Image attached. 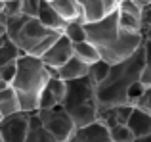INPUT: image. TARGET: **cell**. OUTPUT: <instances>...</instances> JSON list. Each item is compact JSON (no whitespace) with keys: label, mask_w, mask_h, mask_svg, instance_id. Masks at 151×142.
Masks as SVG:
<instances>
[{"label":"cell","mask_w":151,"mask_h":142,"mask_svg":"<svg viewBox=\"0 0 151 142\" xmlns=\"http://www.w3.org/2000/svg\"><path fill=\"white\" fill-rule=\"evenodd\" d=\"M86 41L92 42L100 52V58L107 64H119V62L130 58L142 44L144 35L142 33H128L119 25V12H111L100 21L84 23Z\"/></svg>","instance_id":"obj_1"},{"label":"cell","mask_w":151,"mask_h":142,"mask_svg":"<svg viewBox=\"0 0 151 142\" xmlns=\"http://www.w3.org/2000/svg\"><path fill=\"white\" fill-rule=\"evenodd\" d=\"M144 71V44L130 58L113 64L100 85H96V104L100 109L128 104V88L140 81ZM132 106V104H130Z\"/></svg>","instance_id":"obj_2"},{"label":"cell","mask_w":151,"mask_h":142,"mask_svg":"<svg viewBox=\"0 0 151 142\" xmlns=\"http://www.w3.org/2000/svg\"><path fill=\"white\" fill-rule=\"evenodd\" d=\"M6 35L25 56L40 58L61 33H55V31L44 27L37 17L17 14L6 17Z\"/></svg>","instance_id":"obj_3"},{"label":"cell","mask_w":151,"mask_h":142,"mask_svg":"<svg viewBox=\"0 0 151 142\" xmlns=\"http://www.w3.org/2000/svg\"><path fill=\"white\" fill-rule=\"evenodd\" d=\"M50 77V69L40 58L21 56L17 60V75L12 83V88L17 94L21 112L33 113L38 109V98L44 86L48 85Z\"/></svg>","instance_id":"obj_4"},{"label":"cell","mask_w":151,"mask_h":142,"mask_svg":"<svg viewBox=\"0 0 151 142\" xmlns=\"http://www.w3.org/2000/svg\"><path fill=\"white\" fill-rule=\"evenodd\" d=\"M37 115L40 117L42 125L48 129V133L58 142H69L75 135V123L65 112L63 106H55L52 109H37Z\"/></svg>","instance_id":"obj_5"},{"label":"cell","mask_w":151,"mask_h":142,"mask_svg":"<svg viewBox=\"0 0 151 142\" xmlns=\"http://www.w3.org/2000/svg\"><path fill=\"white\" fill-rule=\"evenodd\" d=\"M86 102H96V85L92 79L86 75L81 79L65 81V98L61 102L63 108L67 109L78 104H86Z\"/></svg>","instance_id":"obj_6"},{"label":"cell","mask_w":151,"mask_h":142,"mask_svg":"<svg viewBox=\"0 0 151 142\" xmlns=\"http://www.w3.org/2000/svg\"><path fill=\"white\" fill-rule=\"evenodd\" d=\"M29 117L31 113L17 112L8 115L0 123V142H25L29 131Z\"/></svg>","instance_id":"obj_7"},{"label":"cell","mask_w":151,"mask_h":142,"mask_svg":"<svg viewBox=\"0 0 151 142\" xmlns=\"http://www.w3.org/2000/svg\"><path fill=\"white\" fill-rule=\"evenodd\" d=\"M71 56H73V42H71L67 37L59 35V37L54 41V44L40 56V60L44 62L46 67L59 69Z\"/></svg>","instance_id":"obj_8"},{"label":"cell","mask_w":151,"mask_h":142,"mask_svg":"<svg viewBox=\"0 0 151 142\" xmlns=\"http://www.w3.org/2000/svg\"><path fill=\"white\" fill-rule=\"evenodd\" d=\"M81 6V14L84 23H94L100 21L111 12L117 10V2L115 0H77Z\"/></svg>","instance_id":"obj_9"},{"label":"cell","mask_w":151,"mask_h":142,"mask_svg":"<svg viewBox=\"0 0 151 142\" xmlns=\"http://www.w3.org/2000/svg\"><path fill=\"white\" fill-rule=\"evenodd\" d=\"M73 142H113L109 135V127L101 123V121H94L92 125H86L75 131Z\"/></svg>","instance_id":"obj_10"},{"label":"cell","mask_w":151,"mask_h":142,"mask_svg":"<svg viewBox=\"0 0 151 142\" xmlns=\"http://www.w3.org/2000/svg\"><path fill=\"white\" fill-rule=\"evenodd\" d=\"M65 112L73 119L75 129H81V127H86V125H92L94 121H98V112L100 109H98L96 102H86V104H78V106H73V108H67Z\"/></svg>","instance_id":"obj_11"},{"label":"cell","mask_w":151,"mask_h":142,"mask_svg":"<svg viewBox=\"0 0 151 142\" xmlns=\"http://www.w3.org/2000/svg\"><path fill=\"white\" fill-rule=\"evenodd\" d=\"M37 19L42 23L44 27L55 31V33H63V27H65V19L59 17V14L52 8L50 2H44L40 0V6H38V14H37Z\"/></svg>","instance_id":"obj_12"},{"label":"cell","mask_w":151,"mask_h":142,"mask_svg":"<svg viewBox=\"0 0 151 142\" xmlns=\"http://www.w3.org/2000/svg\"><path fill=\"white\" fill-rule=\"evenodd\" d=\"M126 127L132 131L134 138L151 135V115L145 113L144 109H140V108H134L132 113H130V117H128V121H126Z\"/></svg>","instance_id":"obj_13"},{"label":"cell","mask_w":151,"mask_h":142,"mask_svg":"<svg viewBox=\"0 0 151 142\" xmlns=\"http://www.w3.org/2000/svg\"><path fill=\"white\" fill-rule=\"evenodd\" d=\"M88 64L81 62L77 56H71L61 67L58 69V77L63 79V81H73V79H81L88 75Z\"/></svg>","instance_id":"obj_14"},{"label":"cell","mask_w":151,"mask_h":142,"mask_svg":"<svg viewBox=\"0 0 151 142\" xmlns=\"http://www.w3.org/2000/svg\"><path fill=\"white\" fill-rule=\"evenodd\" d=\"M25 142H58L54 136L48 133V129L42 125L40 117L37 115V112L31 113L29 117V131H27Z\"/></svg>","instance_id":"obj_15"},{"label":"cell","mask_w":151,"mask_h":142,"mask_svg":"<svg viewBox=\"0 0 151 142\" xmlns=\"http://www.w3.org/2000/svg\"><path fill=\"white\" fill-rule=\"evenodd\" d=\"M52 8L59 14V17L65 21H73V19L82 17L81 14V6L77 0H52Z\"/></svg>","instance_id":"obj_16"},{"label":"cell","mask_w":151,"mask_h":142,"mask_svg":"<svg viewBox=\"0 0 151 142\" xmlns=\"http://www.w3.org/2000/svg\"><path fill=\"white\" fill-rule=\"evenodd\" d=\"M21 112L19 108V100H17V94L15 90L12 88V85L8 88H4L0 92V113L2 117H8V115H14V113Z\"/></svg>","instance_id":"obj_17"},{"label":"cell","mask_w":151,"mask_h":142,"mask_svg":"<svg viewBox=\"0 0 151 142\" xmlns=\"http://www.w3.org/2000/svg\"><path fill=\"white\" fill-rule=\"evenodd\" d=\"M73 56H77L81 62H84V64H88V65H92L94 62L101 60L100 52L96 50V46H94L92 42H88V41H82V42L73 44Z\"/></svg>","instance_id":"obj_18"},{"label":"cell","mask_w":151,"mask_h":142,"mask_svg":"<svg viewBox=\"0 0 151 142\" xmlns=\"http://www.w3.org/2000/svg\"><path fill=\"white\" fill-rule=\"evenodd\" d=\"M21 56H25V54L14 44V41H12L8 35H2V37H0V67H2L4 64H8V62L19 60Z\"/></svg>","instance_id":"obj_19"},{"label":"cell","mask_w":151,"mask_h":142,"mask_svg":"<svg viewBox=\"0 0 151 142\" xmlns=\"http://www.w3.org/2000/svg\"><path fill=\"white\" fill-rule=\"evenodd\" d=\"M63 37H67L73 44L77 42H82L86 41V29H84V19L78 17V19H73V21H67L65 27H63Z\"/></svg>","instance_id":"obj_20"},{"label":"cell","mask_w":151,"mask_h":142,"mask_svg":"<svg viewBox=\"0 0 151 142\" xmlns=\"http://www.w3.org/2000/svg\"><path fill=\"white\" fill-rule=\"evenodd\" d=\"M109 69H111V64H107L105 60H98L88 67V77L94 81V85H100L103 79L107 77Z\"/></svg>","instance_id":"obj_21"},{"label":"cell","mask_w":151,"mask_h":142,"mask_svg":"<svg viewBox=\"0 0 151 142\" xmlns=\"http://www.w3.org/2000/svg\"><path fill=\"white\" fill-rule=\"evenodd\" d=\"M119 25H121V29L128 31V33H142V19L136 17V15L119 12Z\"/></svg>","instance_id":"obj_22"},{"label":"cell","mask_w":151,"mask_h":142,"mask_svg":"<svg viewBox=\"0 0 151 142\" xmlns=\"http://www.w3.org/2000/svg\"><path fill=\"white\" fill-rule=\"evenodd\" d=\"M140 83L151 86V41H144V71L140 75Z\"/></svg>","instance_id":"obj_23"},{"label":"cell","mask_w":151,"mask_h":142,"mask_svg":"<svg viewBox=\"0 0 151 142\" xmlns=\"http://www.w3.org/2000/svg\"><path fill=\"white\" fill-rule=\"evenodd\" d=\"M109 135L113 142H134V135L126 125H113L109 129Z\"/></svg>","instance_id":"obj_24"},{"label":"cell","mask_w":151,"mask_h":142,"mask_svg":"<svg viewBox=\"0 0 151 142\" xmlns=\"http://www.w3.org/2000/svg\"><path fill=\"white\" fill-rule=\"evenodd\" d=\"M46 88H48L50 92H52V96H54L55 100L61 104L63 98H65V81H63V79H59V77H50Z\"/></svg>","instance_id":"obj_25"},{"label":"cell","mask_w":151,"mask_h":142,"mask_svg":"<svg viewBox=\"0 0 151 142\" xmlns=\"http://www.w3.org/2000/svg\"><path fill=\"white\" fill-rule=\"evenodd\" d=\"M117 10L124 12V14H130V15H136V17L142 15V6L136 0H121V2L117 4Z\"/></svg>","instance_id":"obj_26"},{"label":"cell","mask_w":151,"mask_h":142,"mask_svg":"<svg viewBox=\"0 0 151 142\" xmlns=\"http://www.w3.org/2000/svg\"><path fill=\"white\" fill-rule=\"evenodd\" d=\"M15 75H17V60L8 62V64H4L2 67H0V79H4L8 85H12V83H14Z\"/></svg>","instance_id":"obj_27"},{"label":"cell","mask_w":151,"mask_h":142,"mask_svg":"<svg viewBox=\"0 0 151 142\" xmlns=\"http://www.w3.org/2000/svg\"><path fill=\"white\" fill-rule=\"evenodd\" d=\"M55 106H61V104L52 96V92L44 86V90L40 92V98H38V109H52Z\"/></svg>","instance_id":"obj_28"},{"label":"cell","mask_w":151,"mask_h":142,"mask_svg":"<svg viewBox=\"0 0 151 142\" xmlns=\"http://www.w3.org/2000/svg\"><path fill=\"white\" fill-rule=\"evenodd\" d=\"M40 0H21V14L29 17H37Z\"/></svg>","instance_id":"obj_29"},{"label":"cell","mask_w":151,"mask_h":142,"mask_svg":"<svg viewBox=\"0 0 151 142\" xmlns=\"http://www.w3.org/2000/svg\"><path fill=\"white\" fill-rule=\"evenodd\" d=\"M136 108L144 109L145 113H149V115H151V86H145V90H144V94H142V98L138 100Z\"/></svg>","instance_id":"obj_30"},{"label":"cell","mask_w":151,"mask_h":142,"mask_svg":"<svg viewBox=\"0 0 151 142\" xmlns=\"http://www.w3.org/2000/svg\"><path fill=\"white\" fill-rule=\"evenodd\" d=\"M142 33H144V29H147V27H151V4L149 6H144L142 8Z\"/></svg>","instance_id":"obj_31"},{"label":"cell","mask_w":151,"mask_h":142,"mask_svg":"<svg viewBox=\"0 0 151 142\" xmlns=\"http://www.w3.org/2000/svg\"><path fill=\"white\" fill-rule=\"evenodd\" d=\"M6 35V15L0 14V37Z\"/></svg>","instance_id":"obj_32"},{"label":"cell","mask_w":151,"mask_h":142,"mask_svg":"<svg viewBox=\"0 0 151 142\" xmlns=\"http://www.w3.org/2000/svg\"><path fill=\"white\" fill-rule=\"evenodd\" d=\"M144 41H151V27H147V29H144Z\"/></svg>","instance_id":"obj_33"},{"label":"cell","mask_w":151,"mask_h":142,"mask_svg":"<svg viewBox=\"0 0 151 142\" xmlns=\"http://www.w3.org/2000/svg\"><path fill=\"white\" fill-rule=\"evenodd\" d=\"M134 142H151V135H145V136H140V138H134Z\"/></svg>","instance_id":"obj_34"},{"label":"cell","mask_w":151,"mask_h":142,"mask_svg":"<svg viewBox=\"0 0 151 142\" xmlns=\"http://www.w3.org/2000/svg\"><path fill=\"white\" fill-rule=\"evenodd\" d=\"M8 86H10V85H8V83L4 81V79H0V92H2L4 88H8Z\"/></svg>","instance_id":"obj_35"},{"label":"cell","mask_w":151,"mask_h":142,"mask_svg":"<svg viewBox=\"0 0 151 142\" xmlns=\"http://www.w3.org/2000/svg\"><path fill=\"white\" fill-rule=\"evenodd\" d=\"M136 2L140 4L142 8H144V6H149V4H151V0H136Z\"/></svg>","instance_id":"obj_36"},{"label":"cell","mask_w":151,"mask_h":142,"mask_svg":"<svg viewBox=\"0 0 151 142\" xmlns=\"http://www.w3.org/2000/svg\"><path fill=\"white\" fill-rule=\"evenodd\" d=\"M2 119H4V117H2V113H0V123H2Z\"/></svg>","instance_id":"obj_37"},{"label":"cell","mask_w":151,"mask_h":142,"mask_svg":"<svg viewBox=\"0 0 151 142\" xmlns=\"http://www.w3.org/2000/svg\"><path fill=\"white\" fill-rule=\"evenodd\" d=\"M115 2H117V4H119V2H121V0H115Z\"/></svg>","instance_id":"obj_38"},{"label":"cell","mask_w":151,"mask_h":142,"mask_svg":"<svg viewBox=\"0 0 151 142\" xmlns=\"http://www.w3.org/2000/svg\"><path fill=\"white\" fill-rule=\"evenodd\" d=\"M44 2H52V0H44Z\"/></svg>","instance_id":"obj_39"},{"label":"cell","mask_w":151,"mask_h":142,"mask_svg":"<svg viewBox=\"0 0 151 142\" xmlns=\"http://www.w3.org/2000/svg\"><path fill=\"white\" fill-rule=\"evenodd\" d=\"M69 142H73V140H69Z\"/></svg>","instance_id":"obj_40"}]
</instances>
